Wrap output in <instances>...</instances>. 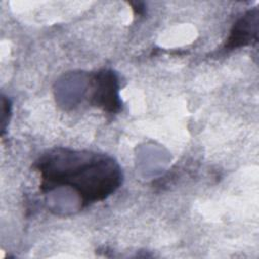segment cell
<instances>
[{
    "mask_svg": "<svg viewBox=\"0 0 259 259\" xmlns=\"http://www.w3.org/2000/svg\"><path fill=\"white\" fill-rule=\"evenodd\" d=\"M36 168L40 172L44 190L70 186L78 192L83 205L112 194L122 178L119 166L110 157L62 148L45 154Z\"/></svg>",
    "mask_w": 259,
    "mask_h": 259,
    "instance_id": "6da1fadb",
    "label": "cell"
},
{
    "mask_svg": "<svg viewBox=\"0 0 259 259\" xmlns=\"http://www.w3.org/2000/svg\"><path fill=\"white\" fill-rule=\"evenodd\" d=\"M91 103L108 112H116L120 107L118 82L112 71L103 70L93 77Z\"/></svg>",
    "mask_w": 259,
    "mask_h": 259,
    "instance_id": "7a4b0ae2",
    "label": "cell"
},
{
    "mask_svg": "<svg viewBox=\"0 0 259 259\" xmlns=\"http://www.w3.org/2000/svg\"><path fill=\"white\" fill-rule=\"evenodd\" d=\"M258 33V10L255 8L248 11L233 26L226 42V50H234L257 41Z\"/></svg>",
    "mask_w": 259,
    "mask_h": 259,
    "instance_id": "3957f363",
    "label": "cell"
}]
</instances>
